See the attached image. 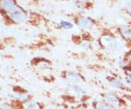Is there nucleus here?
<instances>
[{
	"instance_id": "20e7f679",
	"label": "nucleus",
	"mask_w": 131,
	"mask_h": 109,
	"mask_svg": "<svg viewBox=\"0 0 131 109\" xmlns=\"http://www.w3.org/2000/svg\"><path fill=\"white\" fill-rule=\"evenodd\" d=\"M102 100L108 104L110 105L114 108H118L121 105V100L119 97L112 92H105L101 95Z\"/></svg>"
},
{
	"instance_id": "1a4fd4ad",
	"label": "nucleus",
	"mask_w": 131,
	"mask_h": 109,
	"mask_svg": "<svg viewBox=\"0 0 131 109\" xmlns=\"http://www.w3.org/2000/svg\"><path fill=\"white\" fill-rule=\"evenodd\" d=\"M121 33L125 38H131V26H122L121 29Z\"/></svg>"
},
{
	"instance_id": "9b49d317",
	"label": "nucleus",
	"mask_w": 131,
	"mask_h": 109,
	"mask_svg": "<svg viewBox=\"0 0 131 109\" xmlns=\"http://www.w3.org/2000/svg\"><path fill=\"white\" fill-rule=\"evenodd\" d=\"M125 8H126L127 12L129 13V14L131 15V2H127L125 5Z\"/></svg>"
},
{
	"instance_id": "f8f14e48",
	"label": "nucleus",
	"mask_w": 131,
	"mask_h": 109,
	"mask_svg": "<svg viewBox=\"0 0 131 109\" xmlns=\"http://www.w3.org/2000/svg\"><path fill=\"white\" fill-rule=\"evenodd\" d=\"M90 46V43L88 42H87V41H85L83 43H82V45H81V46L83 48H88Z\"/></svg>"
},
{
	"instance_id": "7ed1b4c3",
	"label": "nucleus",
	"mask_w": 131,
	"mask_h": 109,
	"mask_svg": "<svg viewBox=\"0 0 131 109\" xmlns=\"http://www.w3.org/2000/svg\"><path fill=\"white\" fill-rule=\"evenodd\" d=\"M99 43L103 48L110 51H115L120 46V44L117 40L109 34H104L101 36L99 40Z\"/></svg>"
},
{
	"instance_id": "39448f33",
	"label": "nucleus",
	"mask_w": 131,
	"mask_h": 109,
	"mask_svg": "<svg viewBox=\"0 0 131 109\" xmlns=\"http://www.w3.org/2000/svg\"><path fill=\"white\" fill-rule=\"evenodd\" d=\"M78 25L79 26L84 29H90L93 26V22L88 17H80L78 19Z\"/></svg>"
},
{
	"instance_id": "6e6552de",
	"label": "nucleus",
	"mask_w": 131,
	"mask_h": 109,
	"mask_svg": "<svg viewBox=\"0 0 131 109\" xmlns=\"http://www.w3.org/2000/svg\"><path fill=\"white\" fill-rule=\"evenodd\" d=\"M26 109H46V106H45V105L40 103L34 102L31 103H29Z\"/></svg>"
},
{
	"instance_id": "9d476101",
	"label": "nucleus",
	"mask_w": 131,
	"mask_h": 109,
	"mask_svg": "<svg viewBox=\"0 0 131 109\" xmlns=\"http://www.w3.org/2000/svg\"><path fill=\"white\" fill-rule=\"evenodd\" d=\"M60 25L62 28L65 29H71L74 27V25L69 22V21H61L60 22Z\"/></svg>"
},
{
	"instance_id": "f03ea898",
	"label": "nucleus",
	"mask_w": 131,
	"mask_h": 109,
	"mask_svg": "<svg viewBox=\"0 0 131 109\" xmlns=\"http://www.w3.org/2000/svg\"><path fill=\"white\" fill-rule=\"evenodd\" d=\"M61 77L69 84L81 85L86 81V78L81 72L74 70H66L61 71Z\"/></svg>"
},
{
	"instance_id": "423d86ee",
	"label": "nucleus",
	"mask_w": 131,
	"mask_h": 109,
	"mask_svg": "<svg viewBox=\"0 0 131 109\" xmlns=\"http://www.w3.org/2000/svg\"><path fill=\"white\" fill-rule=\"evenodd\" d=\"M91 105L93 109H114L102 99L100 100H93Z\"/></svg>"
},
{
	"instance_id": "f257e3e1",
	"label": "nucleus",
	"mask_w": 131,
	"mask_h": 109,
	"mask_svg": "<svg viewBox=\"0 0 131 109\" xmlns=\"http://www.w3.org/2000/svg\"><path fill=\"white\" fill-rule=\"evenodd\" d=\"M66 97H69V101L71 99L74 102L84 103L90 99V97L84 89L78 84H68L65 89Z\"/></svg>"
},
{
	"instance_id": "0eeeda50",
	"label": "nucleus",
	"mask_w": 131,
	"mask_h": 109,
	"mask_svg": "<svg viewBox=\"0 0 131 109\" xmlns=\"http://www.w3.org/2000/svg\"><path fill=\"white\" fill-rule=\"evenodd\" d=\"M108 83L114 89H123L125 88V84L120 79L118 78H111L110 80H108Z\"/></svg>"
},
{
	"instance_id": "ddd939ff",
	"label": "nucleus",
	"mask_w": 131,
	"mask_h": 109,
	"mask_svg": "<svg viewBox=\"0 0 131 109\" xmlns=\"http://www.w3.org/2000/svg\"><path fill=\"white\" fill-rule=\"evenodd\" d=\"M126 82L128 85L131 86V80L130 79H127V78H126Z\"/></svg>"
}]
</instances>
